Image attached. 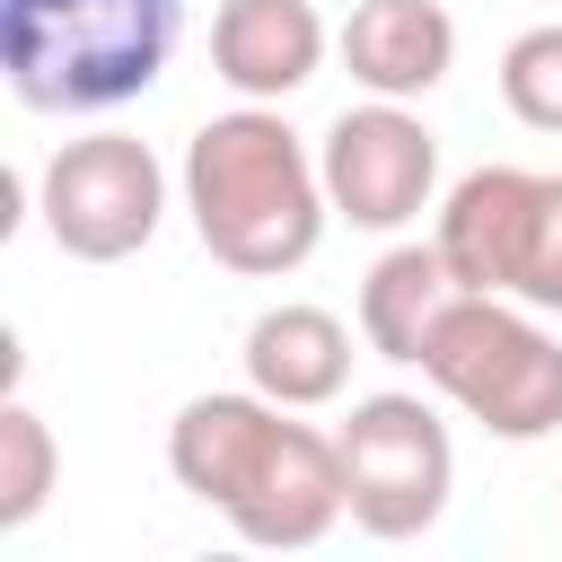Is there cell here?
<instances>
[{"label": "cell", "instance_id": "obj_7", "mask_svg": "<svg viewBox=\"0 0 562 562\" xmlns=\"http://www.w3.org/2000/svg\"><path fill=\"white\" fill-rule=\"evenodd\" d=\"M325 202L351 220V228H404L422 220L430 184H439V140L422 114H404V97H378V105H351L334 132H325Z\"/></svg>", "mask_w": 562, "mask_h": 562}, {"label": "cell", "instance_id": "obj_11", "mask_svg": "<svg viewBox=\"0 0 562 562\" xmlns=\"http://www.w3.org/2000/svg\"><path fill=\"white\" fill-rule=\"evenodd\" d=\"M246 378H255L272 404H290V413L334 404L342 378H351V334H342V316H334V307H307V299L263 307V316L246 325Z\"/></svg>", "mask_w": 562, "mask_h": 562}, {"label": "cell", "instance_id": "obj_15", "mask_svg": "<svg viewBox=\"0 0 562 562\" xmlns=\"http://www.w3.org/2000/svg\"><path fill=\"white\" fill-rule=\"evenodd\" d=\"M527 307H562V176H544L536 220H527V255H518V290Z\"/></svg>", "mask_w": 562, "mask_h": 562}, {"label": "cell", "instance_id": "obj_2", "mask_svg": "<svg viewBox=\"0 0 562 562\" xmlns=\"http://www.w3.org/2000/svg\"><path fill=\"white\" fill-rule=\"evenodd\" d=\"M184 211H193V237L211 246V263L272 281L316 255L334 202H325V176L299 149V132L246 97L237 114H211L184 140Z\"/></svg>", "mask_w": 562, "mask_h": 562}, {"label": "cell", "instance_id": "obj_3", "mask_svg": "<svg viewBox=\"0 0 562 562\" xmlns=\"http://www.w3.org/2000/svg\"><path fill=\"white\" fill-rule=\"evenodd\" d=\"M184 0H0V70L35 114H105L158 88Z\"/></svg>", "mask_w": 562, "mask_h": 562}, {"label": "cell", "instance_id": "obj_6", "mask_svg": "<svg viewBox=\"0 0 562 562\" xmlns=\"http://www.w3.org/2000/svg\"><path fill=\"white\" fill-rule=\"evenodd\" d=\"M158 211H167V176L149 158V140L132 132H88V140H61L53 167H44V228L61 255L79 263H123L158 237Z\"/></svg>", "mask_w": 562, "mask_h": 562}, {"label": "cell", "instance_id": "obj_5", "mask_svg": "<svg viewBox=\"0 0 562 562\" xmlns=\"http://www.w3.org/2000/svg\"><path fill=\"white\" fill-rule=\"evenodd\" d=\"M334 439H342V474H351V518L369 536L395 544V536H422L448 509L457 448H448V422L422 395H360Z\"/></svg>", "mask_w": 562, "mask_h": 562}, {"label": "cell", "instance_id": "obj_12", "mask_svg": "<svg viewBox=\"0 0 562 562\" xmlns=\"http://www.w3.org/2000/svg\"><path fill=\"white\" fill-rule=\"evenodd\" d=\"M448 299H457V272H448L439 237L378 255L369 281H360V334H369V351H378V360H422V342H430V325L448 316Z\"/></svg>", "mask_w": 562, "mask_h": 562}, {"label": "cell", "instance_id": "obj_9", "mask_svg": "<svg viewBox=\"0 0 562 562\" xmlns=\"http://www.w3.org/2000/svg\"><path fill=\"white\" fill-rule=\"evenodd\" d=\"M316 61H325V18H316V0H220V18H211V70H220L237 97L272 105V97L307 88Z\"/></svg>", "mask_w": 562, "mask_h": 562}, {"label": "cell", "instance_id": "obj_14", "mask_svg": "<svg viewBox=\"0 0 562 562\" xmlns=\"http://www.w3.org/2000/svg\"><path fill=\"white\" fill-rule=\"evenodd\" d=\"M501 105L527 132H562V26H527L501 53Z\"/></svg>", "mask_w": 562, "mask_h": 562}, {"label": "cell", "instance_id": "obj_1", "mask_svg": "<svg viewBox=\"0 0 562 562\" xmlns=\"http://www.w3.org/2000/svg\"><path fill=\"white\" fill-rule=\"evenodd\" d=\"M290 404L255 395H193L167 430V465L193 501L228 509V527L263 553H299L316 544L342 509H351V474H342V439L281 422Z\"/></svg>", "mask_w": 562, "mask_h": 562}, {"label": "cell", "instance_id": "obj_13", "mask_svg": "<svg viewBox=\"0 0 562 562\" xmlns=\"http://www.w3.org/2000/svg\"><path fill=\"white\" fill-rule=\"evenodd\" d=\"M53 474H61V448H53V430L9 395L0 404V536L9 527H26L35 509H44V492H53Z\"/></svg>", "mask_w": 562, "mask_h": 562}, {"label": "cell", "instance_id": "obj_4", "mask_svg": "<svg viewBox=\"0 0 562 562\" xmlns=\"http://www.w3.org/2000/svg\"><path fill=\"white\" fill-rule=\"evenodd\" d=\"M422 378L465 404L492 439H544L562 430V342L518 316L501 290H457L448 316L422 342Z\"/></svg>", "mask_w": 562, "mask_h": 562}, {"label": "cell", "instance_id": "obj_8", "mask_svg": "<svg viewBox=\"0 0 562 562\" xmlns=\"http://www.w3.org/2000/svg\"><path fill=\"white\" fill-rule=\"evenodd\" d=\"M544 176L527 167H474L448 211H439V255L457 272V290H518V255H527V220H536Z\"/></svg>", "mask_w": 562, "mask_h": 562}, {"label": "cell", "instance_id": "obj_10", "mask_svg": "<svg viewBox=\"0 0 562 562\" xmlns=\"http://www.w3.org/2000/svg\"><path fill=\"white\" fill-rule=\"evenodd\" d=\"M342 61L369 97H430L457 61V26L439 0H360L342 18Z\"/></svg>", "mask_w": 562, "mask_h": 562}]
</instances>
